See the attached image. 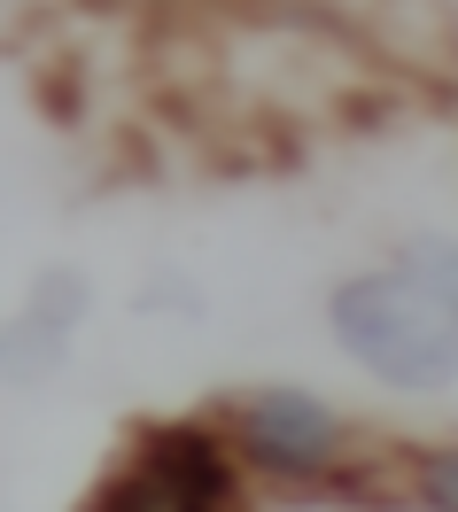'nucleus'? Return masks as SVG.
Instances as JSON below:
<instances>
[{
    "label": "nucleus",
    "mask_w": 458,
    "mask_h": 512,
    "mask_svg": "<svg viewBox=\"0 0 458 512\" xmlns=\"http://www.w3.org/2000/svg\"><path fill=\"white\" fill-rule=\"evenodd\" d=\"M334 334L396 388H435L458 373V303L420 288L412 272H373L334 288Z\"/></svg>",
    "instance_id": "1"
},
{
    "label": "nucleus",
    "mask_w": 458,
    "mask_h": 512,
    "mask_svg": "<svg viewBox=\"0 0 458 512\" xmlns=\"http://www.w3.org/2000/svg\"><path fill=\"white\" fill-rule=\"evenodd\" d=\"M86 512H249V505H241V489H233L226 450L210 443L202 427H156V435H140V450L94 489Z\"/></svg>",
    "instance_id": "2"
},
{
    "label": "nucleus",
    "mask_w": 458,
    "mask_h": 512,
    "mask_svg": "<svg viewBox=\"0 0 458 512\" xmlns=\"http://www.w3.org/2000/svg\"><path fill=\"white\" fill-rule=\"evenodd\" d=\"M233 443L257 466H272V474L311 481L342 458V419L327 404H311V396H295V388H264V396H249L233 412Z\"/></svg>",
    "instance_id": "3"
},
{
    "label": "nucleus",
    "mask_w": 458,
    "mask_h": 512,
    "mask_svg": "<svg viewBox=\"0 0 458 512\" xmlns=\"http://www.w3.org/2000/svg\"><path fill=\"white\" fill-rule=\"evenodd\" d=\"M396 272H412L420 288H435L443 303H458V249H443V241H412Z\"/></svg>",
    "instance_id": "4"
},
{
    "label": "nucleus",
    "mask_w": 458,
    "mask_h": 512,
    "mask_svg": "<svg viewBox=\"0 0 458 512\" xmlns=\"http://www.w3.org/2000/svg\"><path fill=\"white\" fill-rule=\"evenodd\" d=\"M420 497H427L435 512H458V443L420 458Z\"/></svg>",
    "instance_id": "5"
}]
</instances>
